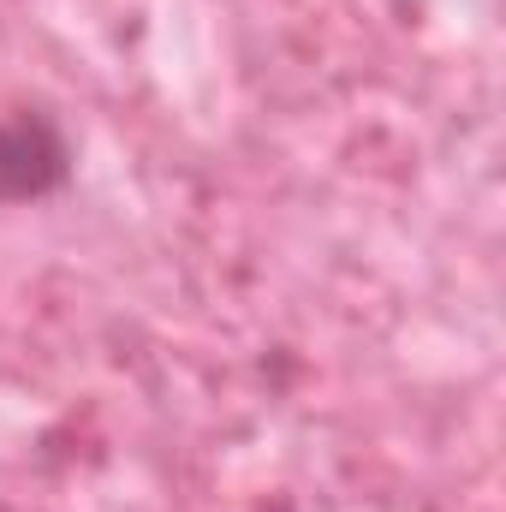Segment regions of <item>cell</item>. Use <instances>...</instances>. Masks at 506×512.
I'll use <instances>...</instances> for the list:
<instances>
[{"instance_id":"1","label":"cell","mask_w":506,"mask_h":512,"mask_svg":"<svg viewBox=\"0 0 506 512\" xmlns=\"http://www.w3.org/2000/svg\"><path fill=\"white\" fill-rule=\"evenodd\" d=\"M72 185V143L54 114L12 108L0 114V209L42 203Z\"/></svg>"}]
</instances>
